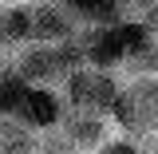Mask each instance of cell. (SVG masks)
<instances>
[{
	"instance_id": "obj_1",
	"label": "cell",
	"mask_w": 158,
	"mask_h": 154,
	"mask_svg": "<svg viewBox=\"0 0 158 154\" xmlns=\"http://www.w3.org/2000/svg\"><path fill=\"white\" fill-rule=\"evenodd\" d=\"M111 127L131 138H146L158 131V71L154 75H127L118 83V95L111 103Z\"/></svg>"
},
{
	"instance_id": "obj_2",
	"label": "cell",
	"mask_w": 158,
	"mask_h": 154,
	"mask_svg": "<svg viewBox=\"0 0 158 154\" xmlns=\"http://www.w3.org/2000/svg\"><path fill=\"white\" fill-rule=\"evenodd\" d=\"M12 63L32 87H63V79L75 67H83L87 56H83L79 40H59V44H36L32 40V44L12 52Z\"/></svg>"
},
{
	"instance_id": "obj_3",
	"label": "cell",
	"mask_w": 158,
	"mask_h": 154,
	"mask_svg": "<svg viewBox=\"0 0 158 154\" xmlns=\"http://www.w3.org/2000/svg\"><path fill=\"white\" fill-rule=\"evenodd\" d=\"M118 83H123V79H118L115 71H103V67L83 63V67H75L71 75L63 79V99H67V107H75V111L107 115L111 103H115V95H118Z\"/></svg>"
},
{
	"instance_id": "obj_4",
	"label": "cell",
	"mask_w": 158,
	"mask_h": 154,
	"mask_svg": "<svg viewBox=\"0 0 158 154\" xmlns=\"http://www.w3.org/2000/svg\"><path fill=\"white\" fill-rule=\"evenodd\" d=\"M83 32L79 16L67 4L56 0H36L32 4V40L36 44H59V40H75Z\"/></svg>"
},
{
	"instance_id": "obj_5",
	"label": "cell",
	"mask_w": 158,
	"mask_h": 154,
	"mask_svg": "<svg viewBox=\"0 0 158 154\" xmlns=\"http://www.w3.org/2000/svg\"><path fill=\"white\" fill-rule=\"evenodd\" d=\"M59 131L75 142L83 154H91L95 146H103L111 138V119L107 115H91V111H75L63 103V119H59Z\"/></svg>"
},
{
	"instance_id": "obj_6",
	"label": "cell",
	"mask_w": 158,
	"mask_h": 154,
	"mask_svg": "<svg viewBox=\"0 0 158 154\" xmlns=\"http://www.w3.org/2000/svg\"><path fill=\"white\" fill-rule=\"evenodd\" d=\"M16 119L28 123L32 131L59 127V119H63V95H59L56 87H32V83H28V91H24V99H20Z\"/></svg>"
},
{
	"instance_id": "obj_7",
	"label": "cell",
	"mask_w": 158,
	"mask_h": 154,
	"mask_svg": "<svg viewBox=\"0 0 158 154\" xmlns=\"http://www.w3.org/2000/svg\"><path fill=\"white\" fill-rule=\"evenodd\" d=\"M32 44V0L0 8V52H16Z\"/></svg>"
},
{
	"instance_id": "obj_8",
	"label": "cell",
	"mask_w": 158,
	"mask_h": 154,
	"mask_svg": "<svg viewBox=\"0 0 158 154\" xmlns=\"http://www.w3.org/2000/svg\"><path fill=\"white\" fill-rule=\"evenodd\" d=\"M24 91H28V79L16 71L12 56H4V52H0V115H16Z\"/></svg>"
},
{
	"instance_id": "obj_9",
	"label": "cell",
	"mask_w": 158,
	"mask_h": 154,
	"mask_svg": "<svg viewBox=\"0 0 158 154\" xmlns=\"http://www.w3.org/2000/svg\"><path fill=\"white\" fill-rule=\"evenodd\" d=\"M36 131L16 115H0V154H32Z\"/></svg>"
},
{
	"instance_id": "obj_10",
	"label": "cell",
	"mask_w": 158,
	"mask_h": 154,
	"mask_svg": "<svg viewBox=\"0 0 158 154\" xmlns=\"http://www.w3.org/2000/svg\"><path fill=\"white\" fill-rule=\"evenodd\" d=\"M32 154H83V150H79L59 127H48V131H36V146H32Z\"/></svg>"
},
{
	"instance_id": "obj_11",
	"label": "cell",
	"mask_w": 158,
	"mask_h": 154,
	"mask_svg": "<svg viewBox=\"0 0 158 154\" xmlns=\"http://www.w3.org/2000/svg\"><path fill=\"white\" fill-rule=\"evenodd\" d=\"M91 154H146L142 138H131V135H111L103 146H95Z\"/></svg>"
},
{
	"instance_id": "obj_12",
	"label": "cell",
	"mask_w": 158,
	"mask_h": 154,
	"mask_svg": "<svg viewBox=\"0 0 158 154\" xmlns=\"http://www.w3.org/2000/svg\"><path fill=\"white\" fill-rule=\"evenodd\" d=\"M118 4H123V16H142L154 0H118Z\"/></svg>"
},
{
	"instance_id": "obj_13",
	"label": "cell",
	"mask_w": 158,
	"mask_h": 154,
	"mask_svg": "<svg viewBox=\"0 0 158 154\" xmlns=\"http://www.w3.org/2000/svg\"><path fill=\"white\" fill-rule=\"evenodd\" d=\"M142 146H146V154H158V131H154V135H146V138H142Z\"/></svg>"
},
{
	"instance_id": "obj_14",
	"label": "cell",
	"mask_w": 158,
	"mask_h": 154,
	"mask_svg": "<svg viewBox=\"0 0 158 154\" xmlns=\"http://www.w3.org/2000/svg\"><path fill=\"white\" fill-rule=\"evenodd\" d=\"M4 4H28V0H0V8H4Z\"/></svg>"
},
{
	"instance_id": "obj_15",
	"label": "cell",
	"mask_w": 158,
	"mask_h": 154,
	"mask_svg": "<svg viewBox=\"0 0 158 154\" xmlns=\"http://www.w3.org/2000/svg\"><path fill=\"white\" fill-rule=\"evenodd\" d=\"M56 4H75V0H56Z\"/></svg>"
}]
</instances>
